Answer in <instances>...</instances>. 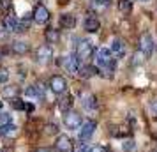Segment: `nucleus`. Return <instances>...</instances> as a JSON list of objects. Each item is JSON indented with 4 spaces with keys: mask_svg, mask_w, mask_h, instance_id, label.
Wrapping results in <instances>:
<instances>
[{
    "mask_svg": "<svg viewBox=\"0 0 157 152\" xmlns=\"http://www.w3.org/2000/svg\"><path fill=\"white\" fill-rule=\"evenodd\" d=\"M50 88L55 94H64L65 88H67V81H65L64 76H53L50 80Z\"/></svg>",
    "mask_w": 157,
    "mask_h": 152,
    "instance_id": "423d86ee",
    "label": "nucleus"
},
{
    "mask_svg": "<svg viewBox=\"0 0 157 152\" xmlns=\"http://www.w3.org/2000/svg\"><path fill=\"white\" fill-rule=\"evenodd\" d=\"M143 60H145V55H143L141 51H138V53H136L134 55V60H132V64H140V62H143Z\"/></svg>",
    "mask_w": 157,
    "mask_h": 152,
    "instance_id": "a878e982",
    "label": "nucleus"
},
{
    "mask_svg": "<svg viewBox=\"0 0 157 152\" xmlns=\"http://www.w3.org/2000/svg\"><path fill=\"white\" fill-rule=\"evenodd\" d=\"M46 129H48V133H57V126H48V127H46Z\"/></svg>",
    "mask_w": 157,
    "mask_h": 152,
    "instance_id": "c85d7f7f",
    "label": "nucleus"
},
{
    "mask_svg": "<svg viewBox=\"0 0 157 152\" xmlns=\"http://www.w3.org/2000/svg\"><path fill=\"white\" fill-rule=\"evenodd\" d=\"M2 94L6 95V97H13V99H16V95H18V87H14V85H11V87H6Z\"/></svg>",
    "mask_w": 157,
    "mask_h": 152,
    "instance_id": "4be33fe9",
    "label": "nucleus"
},
{
    "mask_svg": "<svg viewBox=\"0 0 157 152\" xmlns=\"http://www.w3.org/2000/svg\"><path fill=\"white\" fill-rule=\"evenodd\" d=\"M154 50V37L150 36V34H143L140 37V51H141L145 57H148L150 53Z\"/></svg>",
    "mask_w": 157,
    "mask_h": 152,
    "instance_id": "39448f33",
    "label": "nucleus"
},
{
    "mask_svg": "<svg viewBox=\"0 0 157 152\" xmlns=\"http://www.w3.org/2000/svg\"><path fill=\"white\" fill-rule=\"evenodd\" d=\"M4 27H6L7 32H18L20 21L16 20L14 16H6V18H4Z\"/></svg>",
    "mask_w": 157,
    "mask_h": 152,
    "instance_id": "4468645a",
    "label": "nucleus"
},
{
    "mask_svg": "<svg viewBox=\"0 0 157 152\" xmlns=\"http://www.w3.org/2000/svg\"><path fill=\"white\" fill-rule=\"evenodd\" d=\"M58 106H60V110L65 111V113H67V111H71L69 108L72 106V95H65V97H62L60 103H58Z\"/></svg>",
    "mask_w": 157,
    "mask_h": 152,
    "instance_id": "a211bd4d",
    "label": "nucleus"
},
{
    "mask_svg": "<svg viewBox=\"0 0 157 152\" xmlns=\"http://www.w3.org/2000/svg\"><path fill=\"white\" fill-rule=\"evenodd\" d=\"M57 150L58 152H72L74 150V143H72V140L67 134H60L57 138Z\"/></svg>",
    "mask_w": 157,
    "mask_h": 152,
    "instance_id": "0eeeda50",
    "label": "nucleus"
},
{
    "mask_svg": "<svg viewBox=\"0 0 157 152\" xmlns=\"http://www.w3.org/2000/svg\"><path fill=\"white\" fill-rule=\"evenodd\" d=\"M11 50L14 51L16 55H25L30 50V44L27 41H14V43H11Z\"/></svg>",
    "mask_w": 157,
    "mask_h": 152,
    "instance_id": "ddd939ff",
    "label": "nucleus"
},
{
    "mask_svg": "<svg viewBox=\"0 0 157 152\" xmlns=\"http://www.w3.org/2000/svg\"><path fill=\"white\" fill-rule=\"evenodd\" d=\"M97 127V124L94 122V120H85V122L81 124V131H79V140L81 142H86L88 138L94 134V131Z\"/></svg>",
    "mask_w": 157,
    "mask_h": 152,
    "instance_id": "6e6552de",
    "label": "nucleus"
},
{
    "mask_svg": "<svg viewBox=\"0 0 157 152\" xmlns=\"http://www.w3.org/2000/svg\"><path fill=\"white\" fill-rule=\"evenodd\" d=\"M53 57V50H51V46H48V44H43V46H39L36 51V60L37 62H48L50 58Z\"/></svg>",
    "mask_w": 157,
    "mask_h": 152,
    "instance_id": "9d476101",
    "label": "nucleus"
},
{
    "mask_svg": "<svg viewBox=\"0 0 157 152\" xmlns=\"http://www.w3.org/2000/svg\"><path fill=\"white\" fill-rule=\"evenodd\" d=\"M97 67L95 65H83L81 69H79V76L81 78H92V76H95L97 74Z\"/></svg>",
    "mask_w": 157,
    "mask_h": 152,
    "instance_id": "dca6fc26",
    "label": "nucleus"
},
{
    "mask_svg": "<svg viewBox=\"0 0 157 152\" xmlns=\"http://www.w3.org/2000/svg\"><path fill=\"white\" fill-rule=\"evenodd\" d=\"M90 152H106V149H104L102 145H95V147L90 149Z\"/></svg>",
    "mask_w": 157,
    "mask_h": 152,
    "instance_id": "bb28decb",
    "label": "nucleus"
},
{
    "mask_svg": "<svg viewBox=\"0 0 157 152\" xmlns=\"http://www.w3.org/2000/svg\"><path fill=\"white\" fill-rule=\"evenodd\" d=\"M64 124L67 129H78V127H81V115L79 113H76V111H67L64 115Z\"/></svg>",
    "mask_w": 157,
    "mask_h": 152,
    "instance_id": "f03ea898",
    "label": "nucleus"
},
{
    "mask_svg": "<svg viewBox=\"0 0 157 152\" xmlns=\"http://www.w3.org/2000/svg\"><path fill=\"white\" fill-rule=\"evenodd\" d=\"M95 62L99 67H104L108 72L115 71V62H113V55L108 48H99L95 51Z\"/></svg>",
    "mask_w": 157,
    "mask_h": 152,
    "instance_id": "f257e3e1",
    "label": "nucleus"
},
{
    "mask_svg": "<svg viewBox=\"0 0 157 152\" xmlns=\"http://www.w3.org/2000/svg\"><path fill=\"white\" fill-rule=\"evenodd\" d=\"M36 152H50V150H48V149H37Z\"/></svg>",
    "mask_w": 157,
    "mask_h": 152,
    "instance_id": "7c9ffc66",
    "label": "nucleus"
},
{
    "mask_svg": "<svg viewBox=\"0 0 157 152\" xmlns=\"http://www.w3.org/2000/svg\"><path fill=\"white\" fill-rule=\"evenodd\" d=\"M76 25V18L72 14H62L60 16V27L62 29H74Z\"/></svg>",
    "mask_w": 157,
    "mask_h": 152,
    "instance_id": "2eb2a0df",
    "label": "nucleus"
},
{
    "mask_svg": "<svg viewBox=\"0 0 157 152\" xmlns=\"http://www.w3.org/2000/svg\"><path fill=\"white\" fill-rule=\"evenodd\" d=\"M9 124H11V115L9 113H0V127L9 126Z\"/></svg>",
    "mask_w": 157,
    "mask_h": 152,
    "instance_id": "b1692460",
    "label": "nucleus"
},
{
    "mask_svg": "<svg viewBox=\"0 0 157 152\" xmlns=\"http://www.w3.org/2000/svg\"><path fill=\"white\" fill-rule=\"evenodd\" d=\"M44 36H46V41H48V43H57L58 39H60V34H58V30H55V29H48Z\"/></svg>",
    "mask_w": 157,
    "mask_h": 152,
    "instance_id": "412c9836",
    "label": "nucleus"
},
{
    "mask_svg": "<svg viewBox=\"0 0 157 152\" xmlns=\"http://www.w3.org/2000/svg\"><path fill=\"white\" fill-rule=\"evenodd\" d=\"M152 110H154V113L157 115V99H154V103H152Z\"/></svg>",
    "mask_w": 157,
    "mask_h": 152,
    "instance_id": "c756f323",
    "label": "nucleus"
},
{
    "mask_svg": "<svg viewBox=\"0 0 157 152\" xmlns=\"http://www.w3.org/2000/svg\"><path fill=\"white\" fill-rule=\"evenodd\" d=\"M0 134H2V136H7V138H14L16 134H18V127L13 126V124L4 126V127H0Z\"/></svg>",
    "mask_w": 157,
    "mask_h": 152,
    "instance_id": "f3484780",
    "label": "nucleus"
},
{
    "mask_svg": "<svg viewBox=\"0 0 157 152\" xmlns=\"http://www.w3.org/2000/svg\"><path fill=\"white\" fill-rule=\"evenodd\" d=\"M94 53V48H92V43L90 41H79L78 48H76V57L79 60H86V58H90Z\"/></svg>",
    "mask_w": 157,
    "mask_h": 152,
    "instance_id": "7ed1b4c3",
    "label": "nucleus"
},
{
    "mask_svg": "<svg viewBox=\"0 0 157 152\" xmlns=\"http://www.w3.org/2000/svg\"><path fill=\"white\" fill-rule=\"evenodd\" d=\"M99 2H102V4H106V2H108V0H99Z\"/></svg>",
    "mask_w": 157,
    "mask_h": 152,
    "instance_id": "2f4dec72",
    "label": "nucleus"
},
{
    "mask_svg": "<svg viewBox=\"0 0 157 152\" xmlns=\"http://www.w3.org/2000/svg\"><path fill=\"white\" fill-rule=\"evenodd\" d=\"M132 147H134V145H132V142L129 140V142H125V143H124V150H132Z\"/></svg>",
    "mask_w": 157,
    "mask_h": 152,
    "instance_id": "cd10ccee",
    "label": "nucleus"
},
{
    "mask_svg": "<svg viewBox=\"0 0 157 152\" xmlns=\"http://www.w3.org/2000/svg\"><path fill=\"white\" fill-rule=\"evenodd\" d=\"M0 108H2V101H0Z\"/></svg>",
    "mask_w": 157,
    "mask_h": 152,
    "instance_id": "473e14b6",
    "label": "nucleus"
},
{
    "mask_svg": "<svg viewBox=\"0 0 157 152\" xmlns=\"http://www.w3.org/2000/svg\"><path fill=\"white\" fill-rule=\"evenodd\" d=\"M30 27V16L27 14L25 18H23L21 21H20V27H18V32H25V30H29Z\"/></svg>",
    "mask_w": 157,
    "mask_h": 152,
    "instance_id": "5701e85b",
    "label": "nucleus"
},
{
    "mask_svg": "<svg viewBox=\"0 0 157 152\" xmlns=\"http://www.w3.org/2000/svg\"><path fill=\"white\" fill-rule=\"evenodd\" d=\"M9 80V71L7 69H0V83H6Z\"/></svg>",
    "mask_w": 157,
    "mask_h": 152,
    "instance_id": "393cba45",
    "label": "nucleus"
},
{
    "mask_svg": "<svg viewBox=\"0 0 157 152\" xmlns=\"http://www.w3.org/2000/svg\"><path fill=\"white\" fill-rule=\"evenodd\" d=\"M83 106H85V108L94 110L95 106H97V103H95V97H94L92 94H83Z\"/></svg>",
    "mask_w": 157,
    "mask_h": 152,
    "instance_id": "aec40b11",
    "label": "nucleus"
},
{
    "mask_svg": "<svg viewBox=\"0 0 157 152\" xmlns=\"http://www.w3.org/2000/svg\"><path fill=\"white\" fill-rule=\"evenodd\" d=\"M79 58L76 57V55H67V57H62V67H64L67 72H78L79 71Z\"/></svg>",
    "mask_w": 157,
    "mask_h": 152,
    "instance_id": "20e7f679",
    "label": "nucleus"
},
{
    "mask_svg": "<svg viewBox=\"0 0 157 152\" xmlns=\"http://www.w3.org/2000/svg\"><path fill=\"white\" fill-rule=\"evenodd\" d=\"M118 9L122 14H129L132 11V2L131 0H118Z\"/></svg>",
    "mask_w": 157,
    "mask_h": 152,
    "instance_id": "6ab92c4d",
    "label": "nucleus"
},
{
    "mask_svg": "<svg viewBox=\"0 0 157 152\" xmlns=\"http://www.w3.org/2000/svg\"><path fill=\"white\" fill-rule=\"evenodd\" d=\"M34 21L39 23V25H43V23H46L48 20H50V11L44 7L43 4H39V6H36V9H34Z\"/></svg>",
    "mask_w": 157,
    "mask_h": 152,
    "instance_id": "1a4fd4ad",
    "label": "nucleus"
},
{
    "mask_svg": "<svg viewBox=\"0 0 157 152\" xmlns=\"http://www.w3.org/2000/svg\"><path fill=\"white\" fill-rule=\"evenodd\" d=\"M83 29H85L86 32H90V34H94V32H97V30L101 29L99 18H95L94 14H88V16L85 18V21H83Z\"/></svg>",
    "mask_w": 157,
    "mask_h": 152,
    "instance_id": "9b49d317",
    "label": "nucleus"
},
{
    "mask_svg": "<svg viewBox=\"0 0 157 152\" xmlns=\"http://www.w3.org/2000/svg\"><path fill=\"white\" fill-rule=\"evenodd\" d=\"M141 2H148V0H141Z\"/></svg>",
    "mask_w": 157,
    "mask_h": 152,
    "instance_id": "72a5a7b5",
    "label": "nucleus"
},
{
    "mask_svg": "<svg viewBox=\"0 0 157 152\" xmlns=\"http://www.w3.org/2000/svg\"><path fill=\"white\" fill-rule=\"evenodd\" d=\"M109 51H111V55L117 58L124 57V53H125V44L122 43L120 39H113L111 41V46H109Z\"/></svg>",
    "mask_w": 157,
    "mask_h": 152,
    "instance_id": "f8f14e48",
    "label": "nucleus"
}]
</instances>
